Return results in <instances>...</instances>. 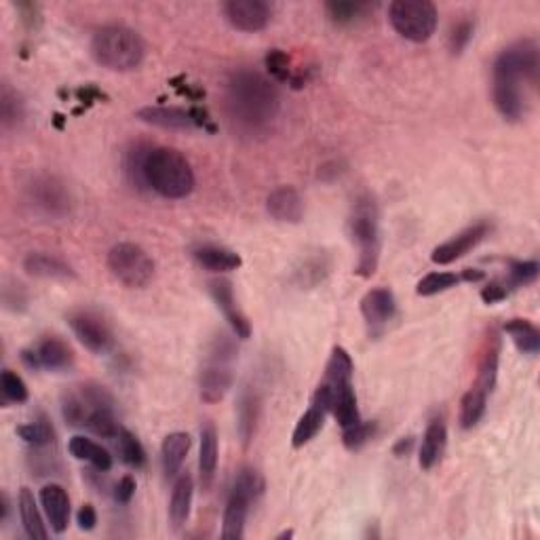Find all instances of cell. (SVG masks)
<instances>
[{
	"label": "cell",
	"instance_id": "obj_51",
	"mask_svg": "<svg viewBox=\"0 0 540 540\" xmlns=\"http://www.w3.org/2000/svg\"><path fill=\"white\" fill-rule=\"evenodd\" d=\"M294 536V532H283V534H278L277 538H292Z\"/></svg>",
	"mask_w": 540,
	"mask_h": 540
},
{
	"label": "cell",
	"instance_id": "obj_15",
	"mask_svg": "<svg viewBox=\"0 0 540 540\" xmlns=\"http://www.w3.org/2000/svg\"><path fill=\"white\" fill-rule=\"evenodd\" d=\"M490 230H492V226L487 222H478V224L469 226L467 230L461 232V235L452 237L450 241L441 243L439 247H435L431 260L435 264L456 262V260H461L462 255H467L471 249L478 247L479 243L484 241L487 235H490Z\"/></svg>",
	"mask_w": 540,
	"mask_h": 540
},
{
	"label": "cell",
	"instance_id": "obj_16",
	"mask_svg": "<svg viewBox=\"0 0 540 540\" xmlns=\"http://www.w3.org/2000/svg\"><path fill=\"white\" fill-rule=\"evenodd\" d=\"M142 123L161 127L170 131H190L203 125L201 114L195 110H184L176 106H146L137 112Z\"/></svg>",
	"mask_w": 540,
	"mask_h": 540
},
{
	"label": "cell",
	"instance_id": "obj_39",
	"mask_svg": "<svg viewBox=\"0 0 540 540\" xmlns=\"http://www.w3.org/2000/svg\"><path fill=\"white\" fill-rule=\"evenodd\" d=\"M540 266L538 262H534V260H526V262H511L507 278H504V286L511 292V289H518V287H526L530 286V283L536 281Z\"/></svg>",
	"mask_w": 540,
	"mask_h": 540
},
{
	"label": "cell",
	"instance_id": "obj_38",
	"mask_svg": "<svg viewBox=\"0 0 540 540\" xmlns=\"http://www.w3.org/2000/svg\"><path fill=\"white\" fill-rule=\"evenodd\" d=\"M462 281V275H456V272H431L418 283L416 294L418 295H435L441 292H448V289L456 287L458 283Z\"/></svg>",
	"mask_w": 540,
	"mask_h": 540
},
{
	"label": "cell",
	"instance_id": "obj_40",
	"mask_svg": "<svg viewBox=\"0 0 540 540\" xmlns=\"http://www.w3.org/2000/svg\"><path fill=\"white\" fill-rule=\"evenodd\" d=\"M148 150L150 146H146V144H137V146H133L125 156V173L136 188H144L142 162H144V156L148 154Z\"/></svg>",
	"mask_w": 540,
	"mask_h": 540
},
{
	"label": "cell",
	"instance_id": "obj_50",
	"mask_svg": "<svg viewBox=\"0 0 540 540\" xmlns=\"http://www.w3.org/2000/svg\"><path fill=\"white\" fill-rule=\"evenodd\" d=\"M0 501H3V507H0V511H3V513H0V521H7V518H9V509H11V504H9V496H7V492H3V496H0Z\"/></svg>",
	"mask_w": 540,
	"mask_h": 540
},
{
	"label": "cell",
	"instance_id": "obj_25",
	"mask_svg": "<svg viewBox=\"0 0 540 540\" xmlns=\"http://www.w3.org/2000/svg\"><path fill=\"white\" fill-rule=\"evenodd\" d=\"M218 469V433L212 422H205L201 428V450H199V473L203 487L212 486Z\"/></svg>",
	"mask_w": 540,
	"mask_h": 540
},
{
	"label": "cell",
	"instance_id": "obj_13",
	"mask_svg": "<svg viewBox=\"0 0 540 540\" xmlns=\"http://www.w3.org/2000/svg\"><path fill=\"white\" fill-rule=\"evenodd\" d=\"M222 11L230 26L241 32L264 30L272 15L270 4L264 0H228Z\"/></svg>",
	"mask_w": 540,
	"mask_h": 540
},
{
	"label": "cell",
	"instance_id": "obj_22",
	"mask_svg": "<svg viewBox=\"0 0 540 540\" xmlns=\"http://www.w3.org/2000/svg\"><path fill=\"white\" fill-rule=\"evenodd\" d=\"M23 270L28 275L38 278H74L72 266L63 262L57 255L45 253V252H32L23 258Z\"/></svg>",
	"mask_w": 540,
	"mask_h": 540
},
{
	"label": "cell",
	"instance_id": "obj_32",
	"mask_svg": "<svg viewBox=\"0 0 540 540\" xmlns=\"http://www.w3.org/2000/svg\"><path fill=\"white\" fill-rule=\"evenodd\" d=\"M17 435L26 441L28 445H32L34 450H45L49 445L55 444V431L54 425H51L46 418H38V420L28 422V425H21L17 428Z\"/></svg>",
	"mask_w": 540,
	"mask_h": 540
},
{
	"label": "cell",
	"instance_id": "obj_10",
	"mask_svg": "<svg viewBox=\"0 0 540 540\" xmlns=\"http://www.w3.org/2000/svg\"><path fill=\"white\" fill-rule=\"evenodd\" d=\"M26 201L43 218L62 220L72 212V195L60 178L38 173L26 186Z\"/></svg>",
	"mask_w": 540,
	"mask_h": 540
},
{
	"label": "cell",
	"instance_id": "obj_33",
	"mask_svg": "<svg viewBox=\"0 0 540 540\" xmlns=\"http://www.w3.org/2000/svg\"><path fill=\"white\" fill-rule=\"evenodd\" d=\"M329 20L338 26H353L368 17L370 11H374L370 3H328L325 4Z\"/></svg>",
	"mask_w": 540,
	"mask_h": 540
},
{
	"label": "cell",
	"instance_id": "obj_12",
	"mask_svg": "<svg viewBox=\"0 0 540 540\" xmlns=\"http://www.w3.org/2000/svg\"><path fill=\"white\" fill-rule=\"evenodd\" d=\"M68 323L87 351L102 355V353H108L110 346H112V332H110L108 323L97 312L74 311L70 312Z\"/></svg>",
	"mask_w": 540,
	"mask_h": 540
},
{
	"label": "cell",
	"instance_id": "obj_41",
	"mask_svg": "<svg viewBox=\"0 0 540 540\" xmlns=\"http://www.w3.org/2000/svg\"><path fill=\"white\" fill-rule=\"evenodd\" d=\"M376 422H363L359 420L357 425L345 428V435H342V441L348 450H359L363 448L368 441L376 435Z\"/></svg>",
	"mask_w": 540,
	"mask_h": 540
},
{
	"label": "cell",
	"instance_id": "obj_18",
	"mask_svg": "<svg viewBox=\"0 0 540 540\" xmlns=\"http://www.w3.org/2000/svg\"><path fill=\"white\" fill-rule=\"evenodd\" d=\"M328 411H329L328 397H325V395L317 388L315 395H312L311 408L302 414L298 425L294 428V437H292L294 448H302V445H306L309 441L317 437V433L323 428Z\"/></svg>",
	"mask_w": 540,
	"mask_h": 540
},
{
	"label": "cell",
	"instance_id": "obj_48",
	"mask_svg": "<svg viewBox=\"0 0 540 540\" xmlns=\"http://www.w3.org/2000/svg\"><path fill=\"white\" fill-rule=\"evenodd\" d=\"M17 9L21 11L23 21L28 23V28H37L38 26V23H40V9H38V4L21 3V4H17Z\"/></svg>",
	"mask_w": 540,
	"mask_h": 540
},
{
	"label": "cell",
	"instance_id": "obj_46",
	"mask_svg": "<svg viewBox=\"0 0 540 540\" xmlns=\"http://www.w3.org/2000/svg\"><path fill=\"white\" fill-rule=\"evenodd\" d=\"M507 295H509V289L503 281H492L481 289V300H484L486 304H496V302H503Z\"/></svg>",
	"mask_w": 540,
	"mask_h": 540
},
{
	"label": "cell",
	"instance_id": "obj_9",
	"mask_svg": "<svg viewBox=\"0 0 540 540\" xmlns=\"http://www.w3.org/2000/svg\"><path fill=\"white\" fill-rule=\"evenodd\" d=\"M108 269L125 287H146L154 278V260L136 243H119L110 249Z\"/></svg>",
	"mask_w": 540,
	"mask_h": 540
},
{
	"label": "cell",
	"instance_id": "obj_30",
	"mask_svg": "<svg viewBox=\"0 0 540 540\" xmlns=\"http://www.w3.org/2000/svg\"><path fill=\"white\" fill-rule=\"evenodd\" d=\"M504 332L511 336L513 345L518 346L519 353L524 355H536L540 351V332L538 328L528 319H511L504 325Z\"/></svg>",
	"mask_w": 540,
	"mask_h": 540
},
{
	"label": "cell",
	"instance_id": "obj_29",
	"mask_svg": "<svg viewBox=\"0 0 540 540\" xmlns=\"http://www.w3.org/2000/svg\"><path fill=\"white\" fill-rule=\"evenodd\" d=\"M20 518H21V526L23 532H26L28 538L32 540H45L49 536L46 528L43 524V518H40L38 504L34 501V494L28 487H21L20 492Z\"/></svg>",
	"mask_w": 540,
	"mask_h": 540
},
{
	"label": "cell",
	"instance_id": "obj_17",
	"mask_svg": "<svg viewBox=\"0 0 540 540\" xmlns=\"http://www.w3.org/2000/svg\"><path fill=\"white\" fill-rule=\"evenodd\" d=\"M361 312L365 323H368L370 334L378 336L386 323L391 321L397 312V302L388 287H376L363 295L361 300Z\"/></svg>",
	"mask_w": 540,
	"mask_h": 540
},
{
	"label": "cell",
	"instance_id": "obj_3",
	"mask_svg": "<svg viewBox=\"0 0 540 540\" xmlns=\"http://www.w3.org/2000/svg\"><path fill=\"white\" fill-rule=\"evenodd\" d=\"M144 188L154 190L162 199H184L195 190V171L176 148L150 146L142 162Z\"/></svg>",
	"mask_w": 540,
	"mask_h": 540
},
{
	"label": "cell",
	"instance_id": "obj_5",
	"mask_svg": "<svg viewBox=\"0 0 540 540\" xmlns=\"http://www.w3.org/2000/svg\"><path fill=\"white\" fill-rule=\"evenodd\" d=\"M348 235L359 249L355 272L359 277H371L378 269L380 260L378 205L371 195H361L353 205L351 218H348Z\"/></svg>",
	"mask_w": 540,
	"mask_h": 540
},
{
	"label": "cell",
	"instance_id": "obj_27",
	"mask_svg": "<svg viewBox=\"0 0 540 540\" xmlns=\"http://www.w3.org/2000/svg\"><path fill=\"white\" fill-rule=\"evenodd\" d=\"M68 450L77 461L89 462L91 467H96L100 473H106L112 469V456H110V452L102 448L100 444H96L93 439L83 437V435H77V437L70 439Z\"/></svg>",
	"mask_w": 540,
	"mask_h": 540
},
{
	"label": "cell",
	"instance_id": "obj_1",
	"mask_svg": "<svg viewBox=\"0 0 540 540\" xmlns=\"http://www.w3.org/2000/svg\"><path fill=\"white\" fill-rule=\"evenodd\" d=\"M224 108L230 123L247 136H260L275 123L281 96L277 85L255 70H235L224 87Z\"/></svg>",
	"mask_w": 540,
	"mask_h": 540
},
{
	"label": "cell",
	"instance_id": "obj_31",
	"mask_svg": "<svg viewBox=\"0 0 540 540\" xmlns=\"http://www.w3.org/2000/svg\"><path fill=\"white\" fill-rule=\"evenodd\" d=\"M258 420H260V395L258 391H253V388H247V391L241 395V402H239V435L245 445L252 444L255 428H258Z\"/></svg>",
	"mask_w": 540,
	"mask_h": 540
},
{
	"label": "cell",
	"instance_id": "obj_8",
	"mask_svg": "<svg viewBox=\"0 0 540 540\" xmlns=\"http://www.w3.org/2000/svg\"><path fill=\"white\" fill-rule=\"evenodd\" d=\"M388 20L399 37L411 43H427L437 28V7L428 0H395Z\"/></svg>",
	"mask_w": 540,
	"mask_h": 540
},
{
	"label": "cell",
	"instance_id": "obj_49",
	"mask_svg": "<svg viewBox=\"0 0 540 540\" xmlns=\"http://www.w3.org/2000/svg\"><path fill=\"white\" fill-rule=\"evenodd\" d=\"M411 445H414V439H411V437H408V439H402V441H399L397 445H395V454H397V456H402L403 452H405V454H408V452L411 450Z\"/></svg>",
	"mask_w": 540,
	"mask_h": 540
},
{
	"label": "cell",
	"instance_id": "obj_35",
	"mask_svg": "<svg viewBox=\"0 0 540 540\" xmlns=\"http://www.w3.org/2000/svg\"><path fill=\"white\" fill-rule=\"evenodd\" d=\"M116 441H119V454L125 464H129L133 469H142L146 464V450H144V445L139 444V439L131 431L120 428L119 435H116Z\"/></svg>",
	"mask_w": 540,
	"mask_h": 540
},
{
	"label": "cell",
	"instance_id": "obj_14",
	"mask_svg": "<svg viewBox=\"0 0 540 540\" xmlns=\"http://www.w3.org/2000/svg\"><path fill=\"white\" fill-rule=\"evenodd\" d=\"M209 294H212L218 309L222 311V315L226 317V321H228L237 338L247 340L249 336H252V323H249L245 312L241 311L239 302L235 298V289H232V283L228 278H216V281L209 283Z\"/></svg>",
	"mask_w": 540,
	"mask_h": 540
},
{
	"label": "cell",
	"instance_id": "obj_28",
	"mask_svg": "<svg viewBox=\"0 0 540 540\" xmlns=\"http://www.w3.org/2000/svg\"><path fill=\"white\" fill-rule=\"evenodd\" d=\"M190 450V437L186 433H171L167 435L161 445V462L162 471L167 478H176L186 461V454Z\"/></svg>",
	"mask_w": 540,
	"mask_h": 540
},
{
	"label": "cell",
	"instance_id": "obj_19",
	"mask_svg": "<svg viewBox=\"0 0 540 540\" xmlns=\"http://www.w3.org/2000/svg\"><path fill=\"white\" fill-rule=\"evenodd\" d=\"M266 209L277 222L298 224L304 216V201L292 186H278L266 199Z\"/></svg>",
	"mask_w": 540,
	"mask_h": 540
},
{
	"label": "cell",
	"instance_id": "obj_44",
	"mask_svg": "<svg viewBox=\"0 0 540 540\" xmlns=\"http://www.w3.org/2000/svg\"><path fill=\"white\" fill-rule=\"evenodd\" d=\"M3 302L9 311H15V312L26 311V304H28L26 289H23V286H20V283H9V286L3 287Z\"/></svg>",
	"mask_w": 540,
	"mask_h": 540
},
{
	"label": "cell",
	"instance_id": "obj_11",
	"mask_svg": "<svg viewBox=\"0 0 540 540\" xmlns=\"http://www.w3.org/2000/svg\"><path fill=\"white\" fill-rule=\"evenodd\" d=\"M21 361L34 371H66L74 365V353L60 336H45L34 346L23 348Z\"/></svg>",
	"mask_w": 540,
	"mask_h": 540
},
{
	"label": "cell",
	"instance_id": "obj_42",
	"mask_svg": "<svg viewBox=\"0 0 540 540\" xmlns=\"http://www.w3.org/2000/svg\"><path fill=\"white\" fill-rule=\"evenodd\" d=\"M475 23L471 20H461L456 26H452L450 30V51L454 55H461L467 49L469 43L473 40Z\"/></svg>",
	"mask_w": 540,
	"mask_h": 540
},
{
	"label": "cell",
	"instance_id": "obj_6",
	"mask_svg": "<svg viewBox=\"0 0 540 540\" xmlns=\"http://www.w3.org/2000/svg\"><path fill=\"white\" fill-rule=\"evenodd\" d=\"M264 481L255 469H241L237 475L235 484H232L228 503L224 509V524H222V538L237 540L243 538L245 534V521L252 504L258 501L262 494Z\"/></svg>",
	"mask_w": 540,
	"mask_h": 540
},
{
	"label": "cell",
	"instance_id": "obj_21",
	"mask_svg": "<svg viewBox=\"0 0 540 540\" xmlns=\"http://www.w3.org/2000/svg\"><path fill=\"white\" fill-rule=\"evenodd\" d=\"M40 504H43L46 519L57 534H62L70 524V498L62 486L49 484L40 490Z\"/></svg>",
	"mask_w": 540,
	"mask_h": 540
},
{
	"label": "cell",
	"instance_id": "obj_34",
	"mask_svg": "<svg viewBox=\"0 0 540 540\" xmlns=\"http://www.w3.org/2000/svg\"><path fill=\"white\" fill-rule=\"evenodd\" d=\"M21 119H23L21 97L17 96L9 85H3V91H0V123H3V129L4 131L11 129V127L21 123Z\"/></svg>",
	"mask_w": 540,
	"mask_h": 540
},
{
	"label": "cell",
	"instance_id": "obj_23",
	"mask_svg": "<svg viewBox=\"0 0 540 540\" xmlns=\"http://www.w3.org/2000/svg\"><path fill=\"white\" fill-rule=\"evenodd\" d=\"M445 444H448V428H445L444 418H433L428 422L425 437H422L420 467L427 469V471L433 469L441 461V456H444Z\"/></svg>",
	"mask_w": 540,
	"mask_h": 540
},
{
	"label": "cell",
	"instance_id": "obj_7",
	"mask_svg": "<svg viewBox=\"0 0 540 540\" xmlns=\"http://www.w3.org/2000/svg\"><path fill=\"white\" fill-rule=\"evenodd\" d=\"M237 351L235 345L220 336L213 340L212 348H209L207 363L201 371V399L205 403H218L226 397V393L230 391L232 382H235V371H232V361H235Z\"/></svg>",
	"mask_w": 540,
	"mask_h": 540
},
{
	"label": "cell",
	"instance_id": "obj_37",
	"mask_svg": "<svg viewBox=\"0 0 540 540\" xmlns=\"http://www.w3.org/2000/svg\"><path fill=\"white\" fill-rule=\"evenodd\" d=\"M0 393H3V403H26L30 397L26 382L13 370H3L0 374Z\"/></svg>",
	"mask_w": 540,
	"mask_h": 540
},
{
	"label": "cell",
	"instance_id": "obj_43",
	"mask_svg": "<svg viewBox=\"0 0 540 540\" xmlns=\"http://www.w3.org/2000/svg\"><path fill=\"white\" fill-rule=\"evenodd\" d=\"M266 68H269V72L275 77L277 80H294L292 70H289V57L283 54L281 49H272L269 51V55H266Z\"/></svg>",
	"mask_w": 540,
	"mask_h": 540
},
{
	"label": "cell",
	"instance_id": "obj_36",
	"mask_svg": "<svg viewBox=\"0 0 540 540\" xmlns=\"http://www.w3.org/2000/svg\"><path fill=\"white\" fill-rule=\"evenodd\" d=\"M486 405H487V395L475 391L471 388L467 395L462 397V405H461V427L462 428H473L478 422L484 418L486 414Z\"/></svg>",
	"mask_w": 540,
	"mask_h": 540
},
{
	"label": "cell",
	"instance_id": "obj_2",
	"mask_svg": "<svg viewBox=\"0 0 540 540\" xmlns=\"http://www.w3.org/2000/svg\"><path fill=\"white\" fill-rule=\"evenodd\" d=\"M538 45L518 40L498 54L492 70V100L503 119L519 120L528 112V89L538 83Z\"/></svg>",
	"mask_w": 540,
	"mask_h": 540
},
{
	"label": "cell",
	"instance_id": "obj_4",
	"mask_svg": "<svg viewBox=\"0 0 540 540\" xmlns=\"http://www.w3.org/2000/svg\"><path fill=\"white\" fill-rule=\"evenodd\" d=\"M91 55L112 72H129L142 66L146 46L142 37L127 26H104L93 34Z\"/></svg>",
	"mask_w": 540,
	"mask_h": 540
},
{
	"label": "cell",
	"instance_id": "obj_26",
	"mask_svg": "<svg viewBox=\"0 0 540 540\" xmlns=\"http://www.w3.org/2000/svg\"><path fill=\"white\" fill-rule=\"evenodd\" d=\"M193 494H195V481L190 473L179 475L176 486L171 492L170 503V519L173 528H182L188 521L190 507H193Z\"/></svg>",
	"mask_w": 540,
	"mask_h": 540
},
{
	"label": "cell",
	"instance_id": "obj_47",
	"mask_svg": "<svg viewBox=\"0 0 540 540\" xmlns=\"http://www.w3.org/2000/svg\"><path fill=\"white\" fill-rule=\"evenodd\" d=\"M96 524H97V513L96 509H93V504H83L79 511V528L80 530L89 532L96 528Z\"/></svg>",
	"mask_w": 540,
	"mask_h": 540
},
{
	"label": "cell",
	"instance_id": "obj_24",
	"mask_svg": "<svg viewBox=\"0 0 540 540\" xmlns=\"http://www.w3.org/2000/svg\"><path fill=\"white\" fill-rule=\"evenodd\" d=\"M193 258L199 262L203 269L212 272H228L237 270L243 264L241 255L235 253L232 249L220 245H199L193 249Z\"/></svg>",
	"mask_w": 540,
	"mask_h": 540
},
{
	"label": "cell",
	"instance_id": "obj_20",
	"mask_svg": "<svg viewBox=\"0 0 540 540\" xmlns=\"http://www.w3.org/2000/svg\"><path fill=\"white\" fill-rule=\"evenodd\" d=\"M498 361H501V338H498L496 329H490V334H487L484 342V348H481L478 378H475V385L471 388L490 397L492 388L496 385Z\"/></svg>",
	"mask_w": 540,
	"mask_h": 540
},
{
	"label": "cell",
	"instance_id": "obj_45",
	"mask_svg": "<svg viewBox=\"0 0 540 540\" xmlns=\"http://www.w3.org/2000/svg\"><path fill=\"white\" fill-rule=\"evenodd\" d=\"M133 496H136V479H133L131 475H125V478L114 486V501L119 504H129Z\"/></svg>",
	"mask_w": 540,
	"mask_h": 540
}]
</instances>
